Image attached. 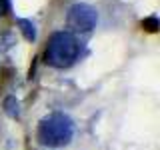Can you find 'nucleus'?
I'll list each match as a JSON object with an SVG mask.
<instances>
[{
  "label": "nucleus",
  "instance_id": "nucleus-4",
  "mask_svg": "<svg viewBox=\"0 0 160 150\" xmlns=\"http://www.w3.org/2000/svg\"><path fill=\"white\" fill-rule=\"evenodd\" d=\"M18 28L20 32H22V36L28 40V42H32V40H36V26H34L32 20H26V18H20L18 20Z\"/></svg>",
  "mask_w": 160,
  "mask_h": 150
},
{
  "label": "nucleus",
  "instance_id": "nucleus-2",
  "mask_svg": "<svg viewBox=\"0 0 160 150\" xmlns=\"http://www.w3.org/2000/svg\"><path fill=\"white\" fill-rule=\"evenodd\" d=\"M80 54V44L70 32H54L48 40V46L44 50L46 64L54 68H68L76 62Z\"/></svg>",
  "mask_w": 160,
  "mask_h": 150
},
{
  "label": "nucleus",
  "instance_id": "nucleus-5",
  "mask_svg": "<svg viewBox=\"0 0 160 150\" xmlns=\"http://www.w3.org/2000/svg\"><path fill=\"white\" fill-rule=\"evenodd\" d=\"M4 110H6V114L8 116H12V118H16L18 114H20V102L14 96H8L6 100H4Z\"/></svg>",
  "mask_w": 160,
  "mask_h": 150
},
{
  "label": "nucleus",
  "instance_id": "nucleus-3",
  "mask_svg": "<svg viewBox=\"0 0 160 150\" xmlns=\"http://www.w3.org/2000/svg\"><path fill=\"white\" fill-rule=\"evenodd\" d=\"M98 22V14L90 4H74L68 10V24L76 32H90Z\"/></svg>",
  "mask_w": 160,
  "mask_h": 150
},
{
  "label": "nucleus",
  "instance_id": "nucleus-7",
  "mask_svg": "<svg viewBox=\"0 0 160 150\" xmlns=\"http://www.w3.org/2000/svg\"><path fill=\"white\" fill-rule=\"evenodd\" d=\"M8 12V0H0V16Z\"/></svg>",
  "mask_w": 160,
  "mask_h": 150
},
{
  "label": "nucleus",
  "instance_id": "nucleus-6",
  "mask_svg": "<svg viewBox=\"0 0 160 150\" xmlns=\"http://www.w3.org/2000/svg\"><path fill=\"white\" fill-rule=\"evenodd\" d=\"M142 28L148 30V32H156L158 30V18L156 16H148L142 20Z\"/></svg>",
  "mask_w": 160,
  "mask_h": 150
},
{
  "label": "nucleus",
  "instance_id": "nucleus-1",
  "mask_svg": "<svg viewBox=\"0 0 160 150\" xmlns=\"http://www.w3.org/2000/svg\"><path fill=\"white\" fill-rule=\"evenodd\" d=\"M74 136V122L72 118L62 112L48 114L40 120L36 138L44 146H64Z\"/></svg>",
  "mask_w": 160,
  "mask_h": 150
}]
</instances>
